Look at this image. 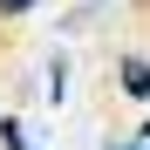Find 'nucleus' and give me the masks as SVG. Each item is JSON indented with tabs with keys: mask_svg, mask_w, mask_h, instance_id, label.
Segmentation results:
<instances>
[{
	"mask_svg": "<svg viewBox=\"0 0 150 150\" xmlns=\"http://www.w3.org/2000/svg\"><path fill=\"white\" fill-rule=\"evenodd\" d=\"M116 82H123L130 103H150V62H143V55H123V62H116Z\"/></svg>",
	"mask_w": 150,
	"mask_h": 150,
	"instance_id": "obj_1",
	"label": "nucleus"
},
{
	"mask_svg": "<svg viewBox=\"0 0 150 150\" xmlns=\"http://www.w3.org/2000/svg\"><path fill=\"white\" fill-rule=\"evenodd\" d=\"M34 7V0H0V14H28Z\"/></svg>",
	"mask_w": 150,
	"mask_h": 150,
	"instance_id": "obj_2",
	"label": "nucleus"
},
{
	"mask_svg": "<svg viewBox=\"0 0 150 150\" xmlns=\"http://www.w3.org/2000/svg\"><path fill=\"white\" fill-rule=\"evenodd\" d=\"M143 143H150V123H143Z\"/></svg>",
	"mask_w": 150,
	"mask_h": 150,
	"instance_id": "obj_3",
	"label": "nucleus"
}]
</instances>
